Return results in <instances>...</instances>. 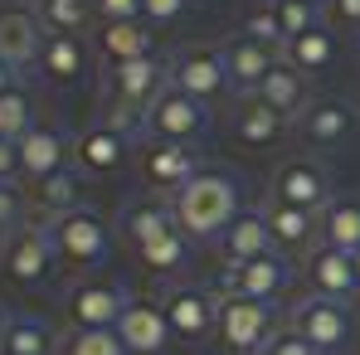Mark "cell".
Returning <instances> with one entry per match:
<instances>
[{
    "label": "cell",
    "mask_w": 360,
    "mask_h": 355,
    "mask_svg": "<svg viewBox=\"0 0 360 355\" xmlns=\"http://www.w3.org/2000/svg\"><path fill=\"white\" fill-rule=\"evenodd\" d=\"M171 214H176V229H185L190 238H219L243 214L239 180L229 171H200L171 195Z\"/></svg>",
    "instance_id": "obj_1"
},
{
    "label": "cell",
    "mask_w": 360,
    "mask_h": 355,
    "mask_svg": "<svg viewBox=\"0 0 360 355\" xmlns=\"http://www.w3.org/2000/svg\"><path fill=\"white\" fill-rule=\"evenodd\" d=\"M44 229L54 238V253H59L63 263H73V268H93L112 248V234H108L103 214H93V209H68L59 219H49Z\"/></svg>",
    "instance_id": "obj_2"
},
{
    "label": "cell",
    "mask_w": 360,
    "mask_h": 355,
    "mask_svg": "<svg viewBox=\"0 0 360 355\" xmlns=\"http://www.w3.org/2000/svg\"><path fill=\"white\" fill-rule=\"evenodd\" d=\"M54 238L44 224H20V229H10V234L0 238V263H5V278L10 283H25V288H34V283H44L49 278V268H54Z\"/></svg>",
    "instance_id": "obj_3"
},
{
    "label": "cell",
    "mask_w": 360,
    "mask_h": 355,
    "mask_svg": "<svg viewBox=\"0 0 360 355\" xmlns=\"http://www.w3.org/2000/svg\"><path fill=\"white\" fill-rule=\"evenodd\" d=\"M166 83H171V63H161L156 54L131 59V63H112V73H108V98H103V103H122V108H131V112L146 117V108L166 93Z\"/></svg>",
    "instance_id": "obj_4"
},
{
    "label": "cell",
    "mask_w": 360,
    "mask_h": 355,
    "mask_svg": "<svg viewBox=\"0 0 360 355\" xmlns=\"http://www.w3.org/2000/svg\"><path fill=\"white\" fill-rule=\"evenodd\" d=\"M205 127H210V112H205V103L200 98H185L180 88L166 83V93L146 108V136L151 141H195V136H205Z\"/></svg>",
    "instance_id": "obj_5"
},
{
    "label": "cell",
    "mask_w": 360,
    "mask_h": 355,
    "mask_svg": "<svg viewBox=\"0 0 360 355\" xmlns=\"http://www.w3.org/2000/svg\"><path fill=\"white\" fill-rule=\"evenodd\" d=\"M219 341L229 346V351H263L268 341H273V306L268 302H253V297H229L219 302Z\"/></svg>",
    "instance_id": "obj_6"
},
{
    "label": "cell",
    "mask_w": 360,
    "mask_h": 355,
    "mask_svg": "<svg viewBox=\"0 0 360 355\" xmlns=\"http://www.w3.org/2000/svg\"><path fill=\"white\" fill-rule=\"evenodd\" d=\"M292 331H297V336H307V341H311L321 355H331V351H341V346L351 341L356 321H351L346 302L311 292L307 302H297V311H292Z\"/></svg>",
    "instance_id": "obj_7"
},
{
    "label": "cell",
    "mask_w": 360,
    "mask_h": 355,
    "mask_svg": "<svg viewBox=\"0 0 360 355\" xmlns=\"http://www.w3.org/2000/svg\"><path fill=\"white\" fill-rule=\"evenodd\" d=\"M127 302H131V297L122 292L117 283H103V278L78 283V288H68V297H63L68 321H73V326H93V331H117Z\"/></svg>",
    "instance_id": "obj_8"
},
{
    "label": "cell",
    "mask_w": 360,
    "mask_h": 355,
    "mask_svg": "<svg viewBox=\"0 0 360 355\" xmlns=\"http://www.w3.org/2000/svg\"><path fill=\"white\" fill-rule=\"evenodd\" d=\"M292 283V263L283 253H263V258H248L234 263L224 273V292L229 297H253V302H273L278 292H288Z\"/></svg>",
    "instance_id": "obj_9"
},
{
    "label": "cell",
    "mask_w": 360,
    "mask_h": 355,
    "mask_svg": "<svg viewBox=\"0 0 360 355\" xmlns=\"http://www.w3.org/2000/svg\"><path fill=\"white\" fill-rule=\"evenodd\" d=\"M171 88H180L185 98H219L229 88V63H224V49H190L171 63Z\"/></svg>",
    "instance_id": "obj_10"
},
{
    "label": "cell",
    "mask_w": 360,
    "mask_h": 355,
    "mask_svg": "<svg viewBox=\"0 0 360 355\" xmlns=\"http://www.w3.org/2000/svg\"><path fill=\"white\" fill-rule=\"evenodd\" d=\"M68 161H73V141L63 136L59 127L34 122V127L20 136V176H30L34 185L49 180L54 171H68Z\"/></svg>",
    "instance_id": "obj_11"
},
{
    "label": "cell",
    "mask_w": 360,
    "mask_h": 355,
    "mask_svg": "<svg viewBox=\"0 0 360 355\" xmlns=\"http://www.w3.org/2000/svg\"><path fill=\"white\" fill-rule=\"evenodd\" d=\"M273 200L321 214L326 200H331V176H326L316 161H288V166H278V176H273Z\"/></svg>",
    "instance_id": "obj_12"
},
{
    "label": "cell",
    "mask_w": 360,
    "mask_h": 355,
    "mask_svg": "<svg viewBox=\"0 0 360 355\" xmlns=\"http://www.w3.org/2000/svg\"><path fill=\"white\" fill-rule=\"evenodd\" d=\"M44 25L34 10H0V63H10L15 73L34 68L39 49H44Z\"/></svg>",
    "instance_id": "obj_13"
},
{
    "label": "cell",
    "mask_w": 360,
    "mask_h": 355,
    "mask_svg": "<svg viewBox=\"0 0 360 355\" xmlns=\"http://www.w3.org/2000/svg\"><path fill=\"white\" fill-rule=\"evenodd\" d=\"M117 336L127 346V355H161L176 331H171V321H166V311L156 302H127V311L117 321Z\"/></svg>",
    "instance_id": "obj_14"
},
{
    "label": "cell",
    "mask_w": 360,
    "mask_h": 355,
    "mask_svg": "<svg viewBox=\"0 0 360 355\" xmlns=\"http://www.w3.org/2000/svg\"><path fill=\"white\" fill-rule=\"evenodd\" d=\"M161 311H166V321H171V331H176L180 341H200V336H210V331L219 326V302L210 292H200V288H176V292H166Z\"/></svg>",
    "instance_id": "obj_15"
},
{
    "label": "cell",
    "mask_w": 360,
    "mask_h": 355,
    "mask_svg": "<svg viewBox=\"0 0 360 355\" xmlns=\"http://www.w3.org/2000/svg\"><path fill=\"white\" fill-rule=\"evenodd\" d=\"M141 176H146V185L176 195L185 180L200 176V161H195V151H190L185 141H151V146L141 151Z\"/></svg>",
    "instance_id": "obj_16"
},
{
    "label": "cell",
    "mask_w": 360,
    "mask_h": 355,
    "mask_svg": "<svg viewBox=\"0 0 360 355\" xmlns=\"http://www.w3.org/2000/svg\"><path fill=\"white\" fill-rule=\"evenodd\" d=\"M127 136L112 131L108 122H98V127H88L78 141H73V161H78V171H93V176H108V171H117L122 161H127Z\"/></svg>",
    "instance_id": "obj_17"
},
{
    "label": "cell",
    "mask_w": 360,
    "mask_h": 355,
    "mask_svg": "<svg viewBox=\"0 0 360 355\" xmlns=\"http://www.w3.org/2000/svg\"><path fill=\"white\" fill-rule=\"evenodd\" d=\"M224 63H229V83L239 93H258V83L273 73L278 59H273V44H258V39L239 34V39L224 44Z\"/></svg>",
    "instance_id": "obj_18"
},
{
    "label": "cell",
    "mask_w": 360,
    "mask_h": 355,
    "mask_svg": "<svg viewBox=\"0 0 360 355\" xmlns=\"http://www.w3.org/2000/svg\"><path fill=\"white\" fill-rule=\"evenodd\" d=\"M307 273H311L316 297H336V302H346V297L360 288V283H356V258H351V253H341V248H326V243L311 253Z\"/></svg>",
    "instance_id": "obj_19"
},
{
    "label": "cell",
    "mask_w": 360,
    "mask_h": 355,
    "mask_svg": "<svg viewBox=\"0 0 360 355\" xmlns=\"http://www.w3.org/2000/svg\"><path fill=\"white\" fill-rule=\"evenodd\" d=\"M258 103H268L273 112H283V117H292V112H307V73L302 68H292L288 59L273 63V73L258 83V93H253Z\"/></svg>",
    "instance_id": "obj_20"
},
{
    "label": "cell",
    "mask_w": 360,
    "mask_h": 355,
    "mask_svg": "<svg viewBox=\"0 0 360 355\" xmlns=\"http://www.w3.org/2000/svg\"><path fill=\"white\" fill-rule=\"evenodd\" d=\"M273 229H268V219L263 214H239L224 234H219V253H224V263L234 268V263H248V258H263V253H273Z\"/></svg>",
    "instance_id": "obj_21"
},
{
    "label": "cell",
    "mask_w": 360,
    "mask_h": 355,
    "mask_svg": "<svg viewBox=\"0 0 360 355\" xmlns=\"http://www.w3.org/2000/svg\"><path fill=\"white\" fill-rule=\"evenodd\" d=\"M316 229L326 248H341V253H360V200H326V209L316 214Z\"/></svg>",
    "instance_id": "obj_22"
},
{
    "label": "cell",
    "mask_w": 360,
    "mask_h": 355,
    "mask_svg": "<svg viewBox=\"0 0 360 355\" xmlns=\"http://www.w3.org/2000/svg\"><path fill=\"white\" fill-rule=\"evenodd\" d=\"M297 131L302 141H311V146H336V141H346V131H351V108L346 103H307V112L297 117Z\"/></svg>",
    "instance_id": "obj_23"
},
{
    "label": "cell",
    "mask_w": 360,
    "mask_h": 355,
    "mask_svg": "<svg viewBox=\"0 0 360 355\" xmlns=\"http://www.w3.org/2000/svg\"><path fill=\"white\" fill-rule=\"evenodd\" d=\"M166 229H176L171 200H131V205L122 209V238H127L131 248H141L146 238L166 234Z\"/></svg>",
    "instance_id": "obj_24"
},
{
    "label": "cell",
    "mask_w": 360,
    "mask_h": 355,
    "mask_svg": "<svg viewBox=\"0 0 360 355\" xmlns=\"http://www.w3.org/2000/svg\"><path fill=\"white\" fill-rule=\"evenodd\" d=\"M98 49L112 63H131V59H146V54H151V34H146L141 20H103Z\"/></svg>",
    "instance_id": "obj_25"
},
{
    "label": "cell",
    "mask_w": 360,
    "mask_h": 355,
    "mask_svg": "<svg viewBox=\"0 0 360 355\" xmlns=\"http://www.w3.org/2000/svg\"><path fill=\"white\" fill-rule=\"evenodd\" d=\"M263 219H268V229H273V238H278L283 248H307V243H311V234H321L311 209L283 205V200H273V195H268V209H263Z\"/></svg>",
    "instance_id": "obj_26"
},
{
    "label": "cell",
    "mask_w": 360,
    "mask_h": 355,
    "mask_svg": "<svg viewBox=\"0 0 360 355\" xmlns=\"http://www.w3.org/2000/svg\"><path fill=\"white\" fill-rule=\"evenodd\" d=\"M54 351H59V336H54L39 316H10V321H5L0 355H54Z\"/></svg>",
    "instance_id": "obj_27"
},
{
    "label": "cell",
    "mask_w": 360,
    "mask_h": 355,
    "mask_svg": "<svg viewBox=\"0 0 360 355\" xmlns=\"http://www.w3.org/2000/svg\"><path fill=\"white\" fill-rule=\"evenodd\" d=\"M83 63H88V54H83L78 34H49L44 49H39V73L49 83H73L83 73Z\"/></svg>",
    "instance_id": "obj_28"
},
{
    "label": "cell",
    "mask_w": 360,
    "mask_h": 355,
    "mask_svg": "<svg viewBox=\"0 0 360 355\" xmlns=\"http://www.w3.org/2000/svg\"><path fill=\"white\" fill-rule=\"evenodd\" d=\"M34 205L49 214V219H59L68 209H83V176L68 166V171H54L49 180H39L34 185Z\"/></svg>",
    "instance_id": "obj_29"
},
{
    "label": "cell",
    "mask_w": 360,
    "mask_h": 355,
    "mask_svg": "<svg viewBox=\"0 0 360 355\" xmlns=\"http://www.w3.org/2000/svg\"><path fill=\"white\" fill-rule=\"evenodd\" d=\"M190 243H195V238L185 234V229H166V234L146 238V243L136 248V258H141L151 273H180V268H190Z\"/></svg>",
    "instance_id": "obj_30"
},
{
    "label": "cell",
    "mask_w": 360,
    "mask_h": 355,
    "mask_svg": "<svg viewBox=\"0 0 360 355\" xmlns=\"http://www.w3.org/2000/svg\"><path fill=\"white\" fill-rule=\"evenodd\" d=\"M283 127L288 117L283 112H273L268 103H258V98H248L239 112H234V136L248 141V146H268V141H278L283 136Z\"/></svg>",
    "instance_id": "obj_31"
},
{
    "label": "cell",
    "mask_w": 360,
    "mask_h": 355,
    "mask_svg": "<svg viewBox=\"0 0 360 355\" xmlns=\"http://www.w3.org/2000/svg\"><path fill=\"white\" fill-rule=\"evenodd\" d=\"M283 59L292 63V68H302V73H321L326 63L336 59V39L316 25V30H307V34H297V39L283 44Z\"/></svg>",
    "instance_id": "obj_32"
},
{
    "label": "cell",
    "mask_w": 360,
    "mask_h": 355,
    "mask_svg": "<svg viewBox=\"0 0 360 355\" xmlns=\"http://www.w3.org/2000/svg\"><path fill=\"white\" fill-rule=\"evenodd\" d=\"M34 15H39V25L49 34H78L88 25V15H93V0H39Z\"/></svg>",
    "instance_id": "obj_33"
},
{
    "label": "cell",
    "mask_w": 360,
    "mask_h": 355,
    "mask_svg": "<svg viewBox=\"0 0 360 355\" xmlns=\"http://www.w3.org/2000/svg\"><path fill=\"white\" fill-rule=\"evenodd\" d=\"M30 127H34V98L15 83L10 93H0V136L5 141H20Z\"/></svg>",
    "instance_id": "obj_34"
},
{
    "label": "cell",
    "mask_w": 360,
    "mask_h": 355,
    "mask_svg": "<svg viewBox=\"0 0 360 355\" xmlns=\"http://www.w3.org/2000/svg\"><path fill=\"white\" fill-rule=\"evenodd\" d=\"M59 355H127L117 331H93V326H73L59 341Z\"/></svg>",
    "instance_id": "obj_35"
},
{
    "label": "cell",
    "mask_w": 360,
    "mask_h": 355,
    "mask_svg": "<svg viewBox=\"0 0 360 355\" xmlns=\"http://www.w3.org/2000/svg\"><path fill=\"white\" fill-rule=\"evenodd\" d=\"M273 10H278V25H283V44L316 30V5H307V0H273Z\"/></svg>",
    "instance_id": "obj_36"
},
{
    "label": "cell",
    "mask_w": 360,
    "mask_h": 355,
    "mask_svg": "<svg viewBox=\"0 0 360 355\" xmlns=\"http://www.w3.org/2000/svg\"><path fill=\"white\" fill-rule=\"evenodd\" d=\"M243 34H248V39H258V44H283V25H278V10H273V5L253 10V15L243 20Z\"/></svg>",
    "instance_id": "obj_37"
},
{
    "label": "cell",
    "mask_w": 360,
    "mask_h": 355,
    "mask_svg": "<svg viewBox=\"0 0 360 355\" xmlns=\"http://www.w3.org/2000/svg\"><path fill=\"white\" fill-rule=\"evenodd\" d=\"M258 355H321V351H316L307 336H297V331L288 326V331H273V341H268Z\"/></svg>",
    "instance_id": "obj_38"
},
{
    "label": "cell",
    "mask_w": 360,
    "mask_h": 355,
    "mask_svg": "<svg viewBox=\"0 0 360 355\" xmlns=\"http://www.w3.org/2000/svg\"><path fill=\"white\" fill-rule=\"evenodd\" d=\"M20 224H25V195L15 185H0V234H10Z\"/></svg>",
    "instance_id": "obj_39"
},
{
    "label": "cell",
    "mask_w": 360,
    "mask_h": 355,
    "mask_svg": "<svg viewBox=\"0 0 360 355\" xmlns=\"http://www.w3.org/2000/svg\"><path fill=\"white\" fill-rule=\"evenodd\" d=\"M180 10H185V0H141V15H146L151 25H171Z\"/></svg>",
    "instance_id": "obj_40"
},
{
    "label": "cell",
    "mask_w": 360,
    "mask_h": 355,
    "mask_svg": "<svg viewBox=\"0 0 360 355\" xmlns=\"http://www.w3.org/2000/svg\"><path fill=\"white\" fill-rule=\"evenodd\" d=\"M93 10L103 20H136L141 15V0H93Z\"/></svg>",
    "instance_id": "obj_41"
},
{
    "label": "cell",
    "mask_w": 360,
    "mask_h": 355,
    "mask_svg": "<svg viewBox=\"0 0 360 355\" xmlns=\"http://www.w3.org/2000/svg\"><path fill=\"white\" fill-rule=\"evenodd\" d=\"M15 176H20V141L0 136V185H15Z\"/></svg>",
    "instance_id": "obj_42"
},
{
    "label": "cell",
    "mask_w": 360,
    "mask_h": 355,
    "mask_svg": "<svg viewBox=\"0 0 360 355\" xmlns=\"http://www.w3.org/2000/svg\"><path fill=\"white\" fill-rule=\"evenodd\" d=\"M331 10H336L341 25H356L360 30V0H331Z\"/></svg>",
    "instance_id": "obj_43"
},
{
    "label": "cell",
    "mask_w": 360,
    "mask_h": 355,
    "mask_svg": "<svg viewBox=\"0 0 360 355\" xmlns=\"http://www.w3.org/2000/svg\"><path fill=\"white\" fill-rule=\"evenodd\" d=\"M15 83H20V73H15V68H10V63H0V93H10V88H15Z\"/></svg>",
    "instance_id": "obj_44"
},
{
    "label": "cell",
    "mask_w": 360,
    "mask_h": 355,
    "mask_svg": "<svg viewBox=\"0 0 360 355\" xmlns=\"http://www.w3.org/2000/svg\"><path fill=\"white\" fill-rule=\"evenodd\" d=\"M5 321H10V316H5V311H0V341H5Z\"/></svg>",
    "instance_id": "obj_45"
},
{
    "label": "cell",
    "mask_w": 360,
    "mask_h": 355,
    "mask_svg": "<svg viewBox=\"0 0 360 355\" xmlns=\"http://www.w3.org/2000/svg\"><path fill=\"white\" fill-rule=\"evenodd\" d=\"M356 283H360V253H356Z\"/></svg>",
    "instance_id": "obj_46"
},
{
    "label": "cell",
    "mask_w": 360,
    "mask_h": 355,
    "mask_svg": "<svg viewBox=\"0 0 360 355\" xmlns=\"http://www.w3.org/2000/svg\"><path fill=\"white\" fill-rule=\"evenodd\" d=\"M307 5H331V0H307Z\"/></svg>",
    "instance_id": "obj_47"
}]
</instances>
